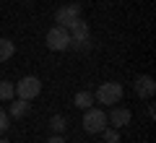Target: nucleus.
<instances>
[{
  "instance_id": "11",
  "label": "nucleus",
  "mask_w": 156,
  "mask_h": 143,
  "mask_svg": "<svg viewBox=\"0 0 156 143\" xmlns=\"http://www.w3.org/2000/svg\"><path fill=\"white\" fill-rule=\"evenodd\" d=\"M65 127H68L65 115H55V117H50V130L55 133V135H62V133H65Z\"/></svg>"
},
{
  "instance_id": "2",
  "label": "nucleus",
  "mask_w": 156,
  "mask_h": 143,
  "mask_svg": "<svg viewBox=\"0 0 156 143\" xmlns=\"http://www.w3.org/2000/svg\"><path fill=\"white\" fill-rule=\"evenodd\" d=\"M120 99H122V86L115 83V81L101 83L94 94V102H99V104H117Z\"/></svg>"
},
{
  "instance_id": "3",
  "label": "nucleus",
  "mask_w": 156,
  "mask_h": 143,
  "mask_svg": "<svg viewBox=\"0 0 156 143\" xmlns=\"http://www.w3.org/2000/svg\"><path fill=\"white\" fill-rule=\"evenodd\" d=\"M16 86V96L18 99H26L31 102L34 96H39V91H42V81H39L37 76H23L18 83H13Z\"/></svg>"
},
{
  "instance_id": "14",
  "label": "nucleus",
  "mask_w": 156,
  "mask_h": 143,
  "mask_svg": "<svg viewBox=\"0 0 156 143\" xmlns=\"http://www.w3.org/2000/svg\"><path fill=\"white\" fill-rule=\"evenodd\" d=\"M101 135H104V143H120V130L117 127H104Z\"/></svg>"
},
{
  "instance_id": "15",
  "label": "nucleus",
  "mask_w": 156,
  "mask_h": 143,
  "mask_svg": "<svg viewBox=\"0 0 156 143\" xmlns=\"http://www.w3.org/2000/svg\"><path fill=\"white\" fill-rule=\"evenodd\" d=\"M8 120H11V117H8V112H5V109H0V133H5V130H8Z\"/></svg>"
},
{
  "instance_id": "5",
  "label": "nucleus",
  "mask_w": 156,
  "mask_h": 143,
  "mask_svg": "<svg viewBox=\"0 0 156 143\" xmlns=\"http://www.w3.org/2000/svg\"><path fill=\"white\" fill-rule=\"evenodd\" d=\"M76 18H81V5L78 3H70V5H62V8H57V13H55V21H57V26H70Z\"/></svg>"
},
{
  "instance_id": "1",
  "label": "nucleus",
  "mask_w": 156,
  "mask_h": 143,
  "mask_svg": "<svg viewBox=\"0 0 156 143\" xmlns=\"http://www.w3.org/2000/svg\"><path fill=\"white\" fill-rule=\"evenodd\" d=\"M47 47H50L52 52H62V50H68L70 47V31H68L65 26H52L50 31H47Z\"/></svg>"
},
{
  "instance_id": "6",
  "label": "nucleus",
  "mask_w": 156,
  "mask_h": 143,
  "mask_svg": "<svg viewBox=\"0 0 156 143\" xmlns=\"http://www.w3.org/2000/svg\"><path fill=\"white\" fill-rule=\"evenodd\" d=\"M135 94H138L140 99H151L156 94V81L151 76H138L135 78Z\"/></svg>"
},
{
  "instance_id": "4",
  "label": "nucleus",
  "mask_w": 156,
  "mask_h": 143,
  "mask_svg": "<svg viewBox=\"0 0 156 143\" xmlns=\"http://www.w3.org/2000/svg\"><path fill=\"white\" fill-rule=\"evenodd\" d=\"M83 130L86 133H101L107 127V112H101L99 107H89L83 109Z\"/></svg>"
},
{
  "instance_id": "9",
  "label": "nucleus",
  "mask_w": 156,
  "mask_h": 143,
  "mask_svg": "<svg viewBox=\"0 0 156 143\" xmlns=\"http://www.w3.org/2000/svg\"><path fill=\"white\" fill-rule=\"evenodd\" d=\"M29 109H31V104H29L26 99H16L11 104V109H8V117H16V120H18V117H26Z\"/></svg>"
},
{
  "instance_id": "7",
  "label": "nucleus",
  "mask_w": 156,
  "mask_h": 143,
  "mask_svg": "<svg viewBox=\"0 0 156 143\" xmlns=\"http://www.w3.org/2000/svg\"><path fill=\"white\" fill-rule=\"evenodd\" d=\"M68 31H70V42H86V39L91 37V29H89V23H86L83 18H76V21L68 26Z\"/></svg>"
},
{
  "instance_id": "10",
  "label": "nucleus",
  "mask_w": 156,
  "mask_h": 143,
  "mask_svg": "<svg viewBox=\"0 0 156 143\" xmlns=\"http://www.w3.org/2000/svg\"><path fill=\"white\" fill-rule=\"evenodd\" d=\"M13 55H16V44H13L11 39H0V63L11 60Z\"/></svg>"
},
{
  "instance_id": "17",
  "label": "nucleus",
  "mask_w": 156,
  "mask_h": 143,
  "mask_svg": "<svg viewBox=\"0 0 156 143\" xmlns=\"http://www.w3.org/2000/svg\"><path fill=\"white\" fill-rule=\"evenodd\" d=\"M0 143H11V141H5V138H0Z\"/></svg>"
},
{
  "instance_id": "16",
  "label": "nucleus",
  "mask_w": 156,
  "mask_h": 143,
  "mask_svg": "<svg viewBox=\"0 0 156 143\" xmlns=\"http://www.w3.org/2000/svg\"><path fill=\"white\" fill-rule=\"evenodd\" d=\"M47 143H65V138H62V135H55V133H52V138H50Z\"/></svg>"
},
{
  "instance_id": "13",
  "label": "nucleus",
  "mask_w": 156,
  "mask_h": 143,
  "mask_svg": "<svg viewBox=\"0 0 156 143\" xmlns=\"http://www.w3.org/2000/svg\"><path fill=\"white\" fill-rule=\"evenodd\" d=\"M16 96V86L11 81H0V102H11Z\"/></svg>"
},
{
  "instance_id": "12",
  "label": "nucleus",
  "mask_w": 156,
  "mask_h": 143,
  "mask_svg": "<svg viewBox=\"0 0 156 143\" xmlns=\"http://www.w3.org/2000/svg\"><path fill=\"white\" fill-rule=\"evenodd\" d=\"M91 104H94V94L91 91H78L76 94V107L78 109H89Z\"/></svg>"
},
{
  "instance_id": "8",
  "label": "nucleus",
  "mask_w": 156,
  "mask_h": 143,
  "mask_svg": "<svg viewBox=\"0 0 156 143\" xmlns=\"http://www.w3.org/2000/svg\"><path fill=\"white\" fill-rule=\"evenodd\" d=\"M130 120H133V115H130V109H122V107H115V109L107 115V122H112V127H125L130 125Z\"/></svg>"
}]
</instances>
